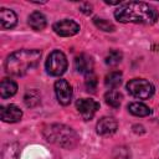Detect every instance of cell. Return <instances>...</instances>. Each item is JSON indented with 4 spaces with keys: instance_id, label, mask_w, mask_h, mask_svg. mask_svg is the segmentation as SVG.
Here are the masks:
<instances>
[{
    "instance_id": "obj_16",
    "label": "cell",
    "mask_w": 159,
    "mask_h": 159,
    "mask_svg": "<svg viewBox=\"0 0 159 159\" xmlns=\"http://www.w3.org/2000/svg\"><path fill=\"white\" fill-rule=\"evenodd\" d=\"M104 83H106V86L109 87V88H117V87H119L120 83H122V73L118 72V71L109 72V73L106 76Z\"/></svg>"
},
{
    "instance_id": "obj_22",
    "label": "cell",
    "mask_w": 159,
    "mask_h": 159,
    "mask_svg": "<svg viewBox=\"0 0 159 159\" xmlns=\"http://www.w3.org/2000/svg\"><path fill=\"white\" fill-rule=\"evenodd\" d=\"M84 84H86V88H87V91L94 92V89L97 88V76H96L93 72H91V73L86 75Z\"/></svg>"
},
{
    "instance_id": "obj_14",
    "label": "cell",
    "mask_w": 159,
    "mask_h": 159,
    "mask_svg": "<svg viewBox=\"0 0 159 159\" xmlns=\"http://www.w3.org/2000/svg\"><path fill=\"white\" fill-rule=\"evenodd\" d=\"M29 25L31 29L40 31L43 30L46 27V17L42 12L40 11H34L30 16H29Z\"/></svg>"
},
{
    "instance_id": "obj_21",
    "label": "cell",
    "mask_w": 159,
    "mask_h": 159,
    "mask_svg": "<svg viewBox=\"0 0 159 159\" xmlns=\"http://www.w3.org/2000/svg\"><path fill=\"white\" fill-rule=\"evenodd\" d=\"M24 99H25V103H26L27 107H35L36 104L40 103V96H39L37 92H35V91L27 92Z\"/></svg>"
},
{
    "instance_id": "obj_5",
    "label": "cell",
    "mask_w": 159,
    "mask_h": 159,
    "mask_svg": "<svg viewBox=\"0 0 159 159\" xmlns=\"http://www.w3.org/2000/svg\"><path fill=\"white\" fill-rule=\"evenodd\" d=\"M67 70V58L63 52L55 50L46 60V71L51 76H61Z\"/></svg>"
},
{
    "instance_id": "obj_2",
    "label": "cell",
    "mask_w": 159,
    "mask_h": 159,
    "mask_svg": "<svg viewBox=\"0 0 159 159\" xmlns=\"http://www.w3.org/2000/svg\"><path fill=\"white\" fill-rule=\"evenodd\" d=\"M40 58L41 52L39 50H19L7 56L5 70L12 76H24L37 66Z\"/></svg>"
},
{
    "instance_id": "obj_11",
    "label": "cell",
    "mask_w": 159,
    "mask_h": 159,
    "mask_svg": "<svg viewBox=\"0 0 159 159\" xmlns=\"http://www.w3.org/2000/svg\"><path fill=\"white\" fill-rule=\"evenodd\" d=\"M75 68L80 73L88 75L93 70V60L88 55L82 53L75 58Z\"/></svg>"
},
{
    "instance_id": "obj_17",
    "label": "cell",
    "mask_w": 159,
    "mask_h": 159,
    "mask_svg": "<svg viewBox=\"0 0 159 159\" xmlns=\"http://www.w3.org/2000/svg\"><path fill=\"white\" fill-rule=\"evenodd\" d=\"M122 94L118 92V91H108L106 94H104V99H106V103L113 108H117L120 106V102H122Z\"/></svg>"
},
{
    "instance_id": "obj_9",
    "label": "cell",
    "mask_w": 159,
    "mask_h": 159,
    "mask_svg": "<svg viewBox=\"0 0 159 159\" xmlns=\"http://www.w3.org/2000/svg\"><path fill=\"white\" fill-rule=\"evenodd\" d=\"M0 116H1V119L4 122L15 123V122H19L21 119L22 111L15 104H7V106H2L0 108Z\"/></svg>"
},
{
    "instance_id": "obj_4",
    "label": "cell",
    "mask_w": 159,
    "mask_h": 159,
    "mask_svg": "<svg viewBox=\"0 0 159 159\" xmlns=\"http://www.w3.org/2000/svg\"><path fill=\"white\" fill-rule=\"evenodd\" d=\"M127 89L133 97L139 99H147L154 93V86L144 78H134L129 81L127 83Z\"/></svg>"
},
{
    "instance_id": "obj_3",
    "label": "cell",
    "mask_w": 159,
    "mask_h": 159,
    "mask_svg": "<svg viewBox=\"0 0 159 159\" xmlns=\"http://www.w3.org/2000/svg\"><path fill=\"white\" fill-rule=\"evenodd\" d=\"M43 135L48 142H51L58 147L67 148V149L76 147L78 143L77 133L72 128H70L65 124L56 123V124L47 125L43 129Z\"/></svg>"
},
{
    "instance_id": "obj_8",
    "label": "cell",
    "mask_w": 159,
    "mask_h": 159,
    "mask_svg": "<svg viewBox=\"0 0 159 159\" xmlns=\"http://www.w3.org/2000/svg\"><path fill=\"white\" fill-rule=\"evenodd\" d=\"M55 93H56L57 101L61 104L63 106L70 104L72 99V87L66 80H57L55 82Z\"/></svg>"
},
{
    "instance_id": "obj_10",
    "label": "cell",
    "mask_w": 159,
    "mask_h": 159,
    "mask_svg": "<svg viewBox=\"0 0 159 159\" xmlns=\"http://www.w3.org/2000/svg\"><path fill=\"white\" fill-rule=\"evenodd\" d=\"M117 128H118V123L112 117H103L97 123V133L103 137L112 135L113 133H116Z\"/></svg>"
},
{
    "instance_id": "obj_15",
    "label": "cell",
    "mask_w": 159,
    "mask_h": 159,
    "mask_svg": "<svg viewBox=\"0 0 159 159\" xmlns=\"http://www.w3.org/2000/svg\"><path fill=\"white\" fill-rule=\"evenodd\" d=\"M128 111L137 117H147L150 114V109L148 106H145L144 103L140 102H133L128 106Z\"/></svg>"
},
{
    "instance_id": "obj_7",
    "label": "cell",
    "mask_w": 159,
    "mask_h": 159,
    "mask_svg": "<svg viewBox=\"0 0 159 159\" xmlns=\"http://www.w3.org/2000/svg\"><path fill=\"white\" fill-rule=\"evenodd\" d=\"M52 29H53V31L58 36L68 37V36L76 35L80 31V25L76 21H73V20L65 19V20H61V21L55 22L53 26H52Z\"/></svg>"
},
{
    "instance_id": "obj_13",
    "label": "cell",
    "mask_w": 159,
    "mask_h": 159,
    "mask_svg": "<svg viewBox=\"0 0 159 159\" xmlns=\"http://www.w3.org/2000/svg\"><path fill=\"white\" fill-rule=\"evenodd\" d=\"M17 91V84L10 80V78H4L0 83V96L1 98H9L12 97Z\"/></svg>"
},
{
    "instance_id": "obj_20",
    "label": "cell",
    "mask_w": 159,
    "mask_h": 159,
    "mask_svg": "<svg viewBox=\"0 0 159 159\" xmlns=\"http://www.w3.org/2000/svg\"><path fill=\"white\" fill-rule=\"evenodd\" d=\"M93 21H94V25H96L97 27H99V30H103V31H107V32H112V31L116 30L114 25H113L112 22L104 20V19H98V17H96Z\"/></svg>"
},
{
    "instance_id": "obj_19",
    "label": "cell",
    "mask_w": 159,
    "mask_h": 159,
    "mask_svg": "<svg viewBox=\"0 0 159 159\" xmlns=\"http://www.w3.org/2000/svg\"><path fill=\"white\" fill-rule=\"evenodd\" d=\"M122 61V52L117 51V50H112L109 51V53L106 57V63L109 66H116Z\"/></svg>"
},
{
    "instance_id": "obj_18",
    "label": "cell",
    "mask_w": 159,
    "mask_h": 159,
    "mask_svg": "<svg viewBox=\"0 0 159 159\" xmlns=\"http://www.w3.org/2000/svg\"><path fill=\"white\" fill-rule=\"evenodd\" d=\"M2 159H19L16 144H7L2 150Z\"/></svg>"
},
{
    "instance_id": "obj_1",
    "label": "cell",
    "mask_w": 159,
    "mask_h": 159,
    "mask_svg": "<svg viewBox=\"0 0 159 159\" xmlns=\"http://www.w3.org/2000/svg\"><path fill=\"white\" fill-rule=\"evenodd\" d=\"M114 17L119 22L152 25L158 20V11L147 2L132 1L119 6L114 11Z\"/></svg>"
},
{
    "instance_id": "obj_6",
    "label": "cell",
    "mask_w": 159,
    "mask_h": 159,
    "mask_svg": "<svg viewBox=\"0 0 159 159\" xmlns=\"http://www.w3.org/2000/svg\"><path fill=\"white\" fill-rule=\"evenodd\" d=\"M76 107H77V111L81 114V117L84 120H89V119L93 118L94 113L99 108V104L94 99H91V98H81V99L77 101Z\"/></svg>"
},
{
    "instance_id": "obj_12",
    "label": "cell",
    "mask_w": 159,
    "mask_h": 159,
    "mask_svg": "<svg viewBox=\"0 0 159 159\" xmlns=\"http://www.w3.org/2000/svg\"><path fill=\"white\" fill-rule=\"evenodd\" d=\"M16 22H17V17L12 10H9L6 7L0 9V24L2 29H11L16 25Z\"/></svg>"
}]
</instances>
